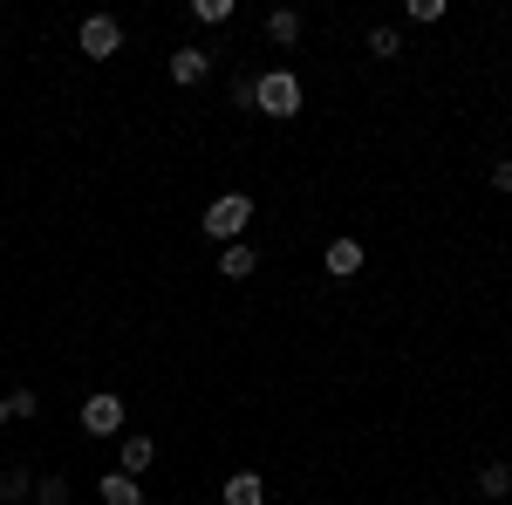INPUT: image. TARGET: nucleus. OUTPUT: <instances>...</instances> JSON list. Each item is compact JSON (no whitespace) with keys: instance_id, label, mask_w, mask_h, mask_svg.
<instances>
[{"instance_id":"nucleus-1","label":"nucleus","mask_w":512,"mask_h":505,"mask_svg":"<svg viewBox=\"0 0 512 505\" xmlns=\"http://www.w3.org/2000/svg\"><path fill=\"white\" fill-rule=\"evenodd\" d=\"M198 226H205V239H226V246H239V233L253 226V198H246V192H226V198H212Z\"/></svg>"},{"instance_id":"nucleus-2","label":"nucleus","mask_w":512,"mask_h":505,"mask_svg":"<svg viewBox=\"0 0 512 505\" xmlns=\"http://www.w3.org/2000/svg\"><path fill=\"white\" fill-rule=\"evenodd\" d=\"M253 110H267V117H301V76H287V69H274V76H260V89H253Z\"/></svg>"},{"instance_id":"nucleus-3","label":"nucleus","mask_w":512,"mask_h":505,"mask_svg":"<svg viewBox=\"0 0 512 505\" xmlns=\"http://www.w3.org/2000/svg\"><path fill=\"white\" fill-rule=\"evenodd\" d=\"M82 430H89V437H117L123 430V396L117 389H96V396L82 403Z\"/></svg>"},{"instance_id":"nucleus-4","label":"nucleus","mask_w":512,"mask_h":505,"mask_svg":"<svg viewBox=\"0 0 512 505\" xmlns=\"http://www.w3.org/2000/svg\"><path fill=\"white\" fill-rule=\"evenodd\" d=\"M117 48H123V28L110 14H89V21H82V55H89V62H110Z\"/></svg>"},{"instance_id":"nucleus-5","label":"nucleus","mask_w":512,"mask_h":505,"mask_svg":"<svg viewBox=\"0 0 512 505\" xmlns=\"http://www.w3.org/2000/svg\"><path fill=\"white\" fill-rule=\"evenodd\" d=\"M205 76H212V55H205V48H192V41L171 48V82H178V89H192V82H205Z\"/></svg>"},{"instance_id":"nucleus-6","label":"nucleus","mask_w":512,"mask_h":505,"mask_svg":"<svg viewBox=\"0 0 512 505\" xmlns=\"http://www.w3.org/2000/svg\"><path fill=\"white\" fill-rule=\"evenodd\" d=\"M219 499L226 505H267V478H260V471H233Z\"/></svg>"},{"instance_id":"nucleus-7","label":"nucleus","mask_w":512,"mask_h":505,"mask_svg":"<svg viewBox=\"0 0 512 505\" xmlns=\"http://www.w3.org/2000/svg\"><path fill=\"white\" fill-rule=\"evenodd\" d=\"M96 492H103V505H144V485H137L130 471H103Z\"/></svg>"},{"instance_id":"nucleus-8","label":"nucleus","mask_w":512,"mask_h":505,"mask_svg":"<svg viewBox=\"0 0 512 505\" xmlns=\"http://www.w3.org/2000/svg\"><path fill=\"white\" fill-rule=\"evenodd\" d=\"M328 273H335V280H355V273H362V246H355V239H328Z\"/></svg>"},{"instance_id":"nucleus-9","label":"nucleus","mask_w":512,"mask_h":505,"mask_svg":"<svg viewBox=\"0 0 512 505\" xmlns=\"http://www.w3.org/2000/svg\"><path fill=\"white\" fill-rule=\"evenodd\" d=\"M267 41H274V48H294V41H301V14H294V7H274V14H267Z\"/></svg>"},{"instance_id":"nucleus-10","label":"nucleus","mask_w":512,"mask_h":505,"mask_svg":"<svg viewBox=\"0 0 512 505\" xmlns=\"http://www.w3.org/2000/svg\"><path fill=\"white\" fill-rule=\"evenodd\" d=\"M253 267H260L253 246H226V253H219V273H226V280H253Z\"/></svg>"},{"instance_id":"nucleus-11","label":"nucleus","mask_w":512,"mask_h":505,"mask_svg":"<svg viewBox=\"0 0 512 505\" xmlns=\"http://www.w3.org/2000/svg\"><path fill=\"white\" fill-rule=\"evenodd\" d=\"M21 499H35V471H0V505H21Z\"/></svg>"},{"instance_id":"nucleus-12","label":"nucleus","mask_w":512,"mask_h":505,"mask_svg":"<svg viewBox=\"0 0 512 505\" xmlns=\"http://www.w3.org/2000/svg\"><path fill=\"white\" fill-rule=\"evenodd\" d=\"M151 458H158V444H151V437H123V471H130V478L151 465Z\"/></svg>"},{"instance_id":"nucleus-13","label":"nucleus","mask_w":512,"mask_h":505,"mask_svg":"<svg viewBox=\"0 0 512 505\" xmlns=\"http://www.w3.org/2000/svg\"><path fill=\"white\" fill-rule=\"evenodd\" d=\"M478 492H485V499H506L512 492V465H485L478 471Z\"/></svg>"},{"instance_id":"nucleus-14","label":"nucleus","mask_w":512,"mask_h":505,"mask_svg":"<svg viewBox=\"0 0 512 505\" xmlns=\"http://www.w3.org/2000/svg\"><path fill=\"white\" fill-rule=\"evenodd\" d=\"M76 492H69V478L55 471V478H35V505H69Z\"/></svg>"},{"instance_id":"nucleus-15","label":"nucleus","mask_w":512,"mask_h":505,"mask_svg":"<svg viewBox=\"0 0 512 505\" xmlns=\"http://www.w3.org/2000/svg\"><path fill=\"white\" fill-rule=\"evenodd\" d=\"M369 55H383V62H390V55H403V41H396V28H369Z\"/></svg>"},{"instance_id":"nucleus-16","label":"nucleus","mask_w":512,"mask_h":505,"mask_svg":"<svg viewBox=\"0 0 512 505\" xmlns=\"http://www.w3.org/2000/svg\"><path fill=\"white\" fill-rule=\"evenodd\" d=\"M192 21H233V0H192Z\"/></svg>"},{"instance_id":"nucleus-17","label":"nucleus","mask_w":512,"mask_h":505,"mask_svg":"<svg viewBox=\"0 0 512 505\" xmlns=\"http://www.w3.org/2000/svg\"><path fill=\"white\" fill-rule=\"evenodd\" d=\"M35 410H41L35 389H14V396H7V417H35Z\"/></svg>"},{"instance_id":"nucleus-18","label":"nucleus","mask_w":512,"mask_h":505,"mask_svg":"<svg viewBox=\"0 0 512 505\" xmlns=\"http://www.w3.org/2000/svg\"><path fill=\"white\" fill-rule=\"evenodd\" d=\"M253 89H260V76H233V110H253Z\"/></svg>"},{"instance_id":"nucleus-19","label":"nucleus","mask_w":512,"mask_h":505,"mask_svg":"<svg viewBox=\"0 0 512 505\" xmlns=\"http://www.w3.org/2000/svg\"><path fill=\"white\" fill-rule=\"evenodd\" d=\"M410 21H444V0H410Z\"/></svg>"},{"instance_id":"nucleus-20","label":"nucleus","mask_w":512,"mask_h":505,"mask_svg":"<svg viewBox=\"0 0 512 505\" xmlns=\"http://www.w3.org/2000/svg\"><path fill=\"white\" fill-rule=\"evenodd\" d=\"M492 185H499V192H512V157H499V164H492Z\"/></svg>"},{"instance_id":"nucleus-21","label":"nucleus","mask_w":512,"mask_h":505,"mask_svg":"<svg viewBox=\"0 0 512 505\" xmlns=\"http://www.w3.org/2000/svg\"><path fill=\"white\" fill-rule=\"evenodd\" d=\"M0 424H7V396H0Z\"/></svg>"},{"instance_id":"nucleus-22","label":"nucleus","mask_w":512,"mask_h":505,"mask_svg":"<svg viewBox=\"0 0 512 505\" xmlns=\"http://www.w3.org/2000/svg\"><path fill=\"white\" fill-rule=\"evenodd\" d=\"M424 505H444V499H424Z\"/></svg>"}]
</instances>
